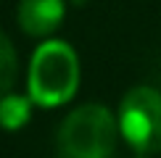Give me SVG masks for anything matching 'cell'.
Instances as JSON below:
<instances>
[{"instance_id": "cell-1", "label": "cell", "mask_w": 161, "mask_h": 158, "mask_svg": "<svg viewBox=\"0 0 161 158\" xmlns=\"http://www.w3.org/2000/svg\"><path fill=\"white\" fill-rule=\"evenodd\" d=\"M116 124L106 105H82L64 118L56 137V158H111Z\"/></svg>"}, {"instance_id": "cell-2", "label": "cell", "mask_w": 161, "mask_h": 158, "mask_svg": "<svg viewBox=\"0 0 161 158\" xmlns=\"http://www.w3.org/2000/svg\"><path fill=\"white\" fill-rule=\"evenodd\" d=\"M79 66L66 42H45L29 69V95L37 105H61L77 90Z\"/></svg>"}, {"instance_id": "cell-3", "label": "cell", "mask_w": 161, "mask_h": 158, "mask_svg": "<svg viewBox=\"0 0 161 158\" xmlns=\"http://www.w3.org/2000/svg\"><path fill=\"white\" fill-rule=\"evenodd\" d=\"M119 129L140 155L161 150V95L151 87H135L119 108Z\"/></svg>"}, {"instance_id": "cell-4", "label": "cell", "mask_w": 161, "mask_h": 158, "mask_svg": "<svg viewBox=\"0 0 161 158\" xmlns=\"http://www.w3.org/2000/svg\"><path fill=\"white\" fill-rule=\"evenodd\" d=\"M64 0H21L19 5V24L26 34L45 37L58 29L64 21Z\"/></svg>"}, {"instance_id": "cell-5", "label": "cell", "mask_w": 161, "mask_h": 158, "mask_svg": "<svg viewBox=\"0 0 161 158\" xmlns=\"http://www.w3.org/2000/svg\"><path fill=\"white\" fill-rule=\"evenodd\" d=\"M29 118V100L21 95H5L0 97V127L3 129H19Z\"/></svg>"}, {"instance_id": "cell-6", "label": "cell", "mask_w": 161, "mask_h": 158, "mask_svg": "<svg viewBox=\"0 0 161 158\" xmlns=\"http://www.w3.org/2000/svg\"><path fill=\"white\" fill-rule=\"evenodd\" d=\"M13 82H16V53L8 37L0 32V97L8 95Z\"/></svg>"}]
</instances>
